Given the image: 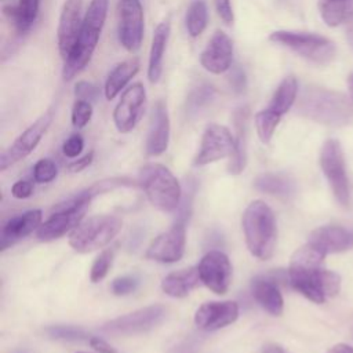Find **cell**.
<instances>
[{"label":"cell","mask_w":353,"mask_h":353,"mask_svg":"<svg viewBox=\"0 0 353 353\" xmlns=\"http://www.w3.org/2000/svg\"><path fill=\"white\" fill-rule=\"evenodd\" d=\"M17 6H18V19L14 26L17 28L18 33H25L32 28V25L37 18L40 0H18Z\"/></svg>","instance_id":"obj_33"},{"label":"cell","mask_w":353,"mask_h":353,"mask_svg":"<svg viewBox=\"0 0 353 353\" xmlns=\"http://www.w3.org/2000/svg\"><path fill=\"white\" fill-rule=\"evenodd\" d=\"M92 159H94V152L91 150V152H88L87 154H84L83 157H80V159L72 161V163L68 165V168H69V171H72V172H80V171H83L84 168H87V167L92 163Z\"/></svg>","instance_id":"obj_45"},{"label":"cell","mask_w":353,"mask_h":353,"mask_svg":"<svg viewBox=\"0 0 353 353\" xmlns=\"http://www.w3.org/2000/svg\"><path fill=\"white\" fill-rule=\"evenodd\" d=\"M186 244V226L185 219H179L171 229L160 233L152 240L146 250V258L161 262L172 263L183 256Z\"/></svg>","instance_id":"obj_15"},{"label":"cell","mask_w":353,"mask_h":353,"mask_svg":"<svg viewBox=\"0 0 353 353\" xmlns=\"http://www.w3.org/2000/svg\"><path fill=\"white\" fill-rule=\"evenodd\" d=\"M230 79V84L233 87V90L236 92H243L245 90V85H247V79H245V74L243 72L241 68H234L229 76Z\"/></svg>","instance_id":"obj_44"},{"label":"cell","mask_w":353,"mask_h":353,"mask_svg":"<svg viewBox=\"0 0 353 353\" xmlns=\"http://www.w3.org/2000/svg\"><path fill=\"white\" fill-rule=\"evenodd\" d=\"M214 97V90L212 87L208 85H203V87H197L189 97V106L192 109H200L201 106H204L205 103H208Z\"/></svg>","instance_id":"obj_40"},{"label":"cell","mask_w":353,"mask_h":353,"mask_svg":"<svg viewBox=\"0 0 353 353\" xmlns=\"http://www.w3.org/2000/svg\"><path fill=\"white\" fill-rule=\"evenodd\" d=\"M165 314L167 309L163 305H150L108 321L102 330L116 335H137L159 325Z\"/></svg>","instance_id":"obj_10"},{"label":"cell","mask_w":353,"mask_h":353,"mask_svg":"<svg viewBox=\"0 0 353 353\" xmlns=\"http://www.w3.org/2000/svg\"><path fill=\"white\" fill-rule=\"evenodd\" d=\"M269 40L290 48L299 57L317 65H327L335 57L334 43L330 39L316 33L274 30L270 33Z\"/></svg>","instance_id":"obj_7"},{"label":"cell","mask_w":353,"mask_h":353,"mask_svg":"<svg viewBox=\"0 0 353 353\" xmlns=\"http://www.w3.org/2000/svg\"><path fill=\"white\" fill-rule=\"evenodd\" d=\"M248 124H250V108L240 106L233 113L234 125V153L229 161V172L239 175L247 165V148H248Z\"/></svg>","instance_id":"obj_23"},{"label":"cell","mask_w":353,"mask_h":353,"mask_svg":"<svg viewBox=\"0 0 353 353\" xmlns=\"http://www.w3.org/2000/svg\"><path fill=\"white\" fill-rule=\"evenodd\" d=\"M92 103L88 101L76 99L72 108V124L76 128L85 127L92 117Z\"/></svg>","instance_id":"obj_36"},{"label":"cell","mask_w":353,"mask_h":353,"mask_svg":"<svg viewBox=\"0 0 353 353\" xmlns=\"http://www.w3.org/2000/svg\"><path fill=\"white\" fill-rule=\"evenodd\" d=\"M254 299L272 316H280L284 309L283 295L277 284L265 276H256L251 281Z\"/></svg>","instance_id":"obj_24"},{"label":"cell","mask_w":353,"mask_h":353,"mask_svg":"<svg viewBox=\"0 0 353 353\" xmlns=\"http://www.w3.org/2000/svg\"><path fill=\"white\" fill-rule=\"evenodd\" d=\"M346 37H347L350 46L353 47V11H350V14L347 15V19H346Z\"/></svg>","instance_id":"obj_47"},{"label":"cell","mask_w":353,"mask_h":353,"mask_svg":"<svg viewBox=\"0 0 353 353\" xmlns=\"http://www.w3.org/2000/svg\"><path fill=\"white\" fill-rule=\"evenodd\" d=\"M77 353H84V352H77Z\"/></svg>","instance_id":"obj_51"},{"label":"cell","mask_w":353,"mask_h":353,"mask_svg":"<svg viewBox=\"0 0 353 353\" xmlns=\"http://www.w3.org/2000/svg\"><path fill=\"white\" fill-rule=\"evenodd\" d=\"M327 353H353V347L346 343H336Z\"/></svg>","instance_id":"obj_48"},{"label":"cell","mask_w":353,"mask_h":353,"mask_svg":"<svg viewBox=\"0 0 353 353\" xmlns=\"http://www.w3.org/2000/svg\"><path fill=\"white\" fill-rule=\"evenodd\" d=\"M91 200L92 199L80 192L79 194L68 199L65 203L58 204L51 216L37 229V239L41 241H52L62 237L68 232H72L84 219Z\"/></svg>","instance_id":"obj_8"},{"label":"cell","mask_w":353,"mask_h":353,"mask_svg":"<svg viewBox=\"0 0 353 353\" xmlns=\"http://www.w3.org/2000/svg\"><path fill=\"white\" fill-rule=\"evenodd\" d=\"M233 41L223 30H216L200 54L201 66L212 73L222 74L232 68Z\"/></svg>","instance_id":"obj_18"},{"label":"cell","mask_w":353,"mask_h":353,"mask_svg":"<svg viewBox=\"0 0 353 353\" xmlns=\"http://www.w3.org/2000/svg\"><path fill=\"white\" fill-rule=\"evenodd\" d=\"M347 85H349V92H350V99L353 102V73L347 79Z\"/></svg>","instance_id":"obj_50"},{"label":"cell","mask_w":353,"mask_h":353,"mask_svg":"<svg viewBox=\"0 0 353 353\" xmlns=\"http://www.w3.org/2000/svg\"><path fill=\"white\" fill-rule=\"evenodd\" d=\"M254 186L259 192L279 197H288L294 192L292 181L283 174L274 172H265L258 175L254 181Z\"/></svg>","instance_id":"obj_29"},{"label":"cell","mask_w":353,"mask_h":353,"mask_svg":"<svg viewBox=\"0 0 353 353\" xmlns=\"http://www.w3.org/2000/svg\"><path fill=\"white\" fill-rule=\"evenodd\" d=\"M307 243L325 255L342 252L353 247V230L334 225L320 226L309 234Z\"/></svg>","instance_id":"obj_22"},{"label":"cell","mask_w":353,"mask_h":353,"mask_svg":"<svg viewBox=\"0 0 353 353\" xmlns=\"http://www.w3.org/2000/svg\"><path fill=\"white\" fill-rule=\"evenodd\" d=\"M280 119H281L280 114H277L276 112H273L268 108L255 113V116H254L255 130H256L258 138L261 139L262 143L268 145L272 141L273 134L280 123Z\"/></svg>","instance_id":"obj_32"},{"label":"cell","mask_w":353,"mask_h":353,"mask_svg":"<svg viewBox=\"0 0 353 353\" xmlns=\"http://www.w3.org/2000/svg\"><path fill=\"white\" fill-rule=\"evenodd\" d=\"M214 4H215V10H216L219 18L226 25H232L234 21L232 1L230 0H214Z\"/></svg>","instance_id":"obj_42"},{"label":"cell","mask_w":353,"mask_h":353,"mask_svg":"<svg viewBox=\"0 0 353 353\" xmlns=\"http://www.w3.org/2000/svg\"><path fill=\"white\" fill-rule=\"evenodd\" d=\"M241 226L248 251L258 259L272 258L277 241L276 218L262 200L251 201L241 216Z\"/></svg>","instance_id":"obj_4"},{"label":"cell","mask_w":353,"mask_h":353,"mask_svg":"<svg viewBox=\"0 0 353 353\" xmlns=\"http://www.w3.org/2000/svg\"><path fill=\"white\" fill-rule=\"evenodd\" d=\"M58 168L51 159H40L33 167V178L37 183H48L55 179Z\"/></svg>","instance_id":"obj_37"},{"label":"cell","mask_w":353,"mask_h":353,"mask_svg":"<svg viewBox=\"0 0 353 353\" xmlns=\"http://www.w3.org/2000/svg\"><path fill=\"white\" fill-rule=\"evenodd\" d=\"M324 258V252L306 243L292 254L287 272L291 287L314 303H324L341 290L339 274L323 268Z\"/></svg>","instance_id":"obj_1"},{"label":"cell","mask_w":353,"mask_h":353,"mask_svg":"<svg viewBox=\"0 0 353 353\" xmlns=\"http://www.w3.org/2000/svg\"><path fill=\"white\" fill-rule=\"evenodd\" d=\"M139 61L137 58H131L117 63L106 77L103 92L106 99H114L121 91L125 90L130 80L138 73Z\"/></svg>","instance_id":"obj_27"},{"label":"cell","mask_w":353,"mask_h":353,"mask_svg":"<svg viewBox=\"0 0 353 353\" xmlns=\"http://www.w3.org/2000/svg\"><path fill=\"white\" fill-rule=\"evenodd\" d=\"M46 331L51 338H55V339L80 341V339L91 338V336H88V334L84 330L73 327V325H52V327H48Z\"/></svg>","instance_id":"obj_35"},{"label":"cell","mask_w":353,"mask_h":353,"mask_svg":"<svg viewBox=\"0 0 353 353\" xmlns=\"http://www.w3.org/2000/svg\"><path fill=\"white\" fill-rule=\"evenodd\" d=\"M123 221L110 214L92 215L83 219L69 234V245L81 254L108 245L121 230Z\"/></svg>","instance_id":"obj_6"},{"label":"cell","mask_w":353,"mask_h":353,"mask_svg":"<svg viewBox=\"0 0 353 353\" xmlns=\"http://www.w3.org/2000/svg\"><path fill=\"white\" fill-rule=\"evenodd\" d=\"M84 149V139L80 134H72L62 145V153L69 157L74 159L77 157Z\"/></svg>","instance_id":"obj_41"},{"label":"cell","mask_w":353,"mask_h":353,"mask_svg":"<svg viewBox=\"0 0 353 353\" xmlns=\"http://www.w3.org/2000/svg\"><path fill=\"white\" fill-rule=\"evenodd\" d=\"M33 193V183L26 179L17 181L11 188V194L15 199H28Z\"/></svg>","instance_id":"obj_43"},{"label":"cell","mask_w":353,"mask_h":353,"mask_svg":"<svg viewBox=\"0 0 353 353\" xmlns=\"http://www.w3.org/2000/svg\"><path fill=\"white\" fill-rule=\"evenodd\" d=\"M239 317V305L234 301L205 302L194 313V324L203 331L221 330Z\"/></svg>","instance_id":"obj_19"},{"label":"cell","mask_w":353,"mask_h":353,"mask_svg":"<svg viewBox=\"0 0 353 353\" xmlns=\"http://www.w3.org/2000/svg\"><path fill=\"white\" fill-rule=\"evenodd\" d=\"M199 269L186 268L167 274L161 281V290L172 298H183L200 283Z\"/></svg>","instance_id":"obj_26"},{"label":"cell","mask_w":353,"mask_h":353,"mask_svg":"<svg viewBox=\"0 0 353 353\" xmlns=\"http://www.w3.org/2000/svg\"><path fill=\"white\" fill-rule=\"evenodd\" d=\"M81 6L83 0H65L61 10L57 37L58 50L63 61L69 57L70 51L73 50L83 23Z\"/></svg>","instance_id":"obj_17"},{"label":"cell","mask_w":353,"mask_h":353,"mask_svg":"<svg viewBox=\"0 0 353 353\" xmlns=\"http://www.w3.org/2000/svg\"><path fill=\"white\" fill-rule=\"evenodd\" d=\"M170 32H171V25L168 19L161 21L153 32L152 46L149 51V62H148V79L152 84L157 83L161 77L163 59H164V52H165L167 41L170 37Z\"/></svg>","instance_id":"obj_25"},{"label":"cell","mask_w":353,"mask_h":353,"mask_svg":"<svg viewBox=\"0 0 353 353\" xmlns=\"http://www.w3.org/2000/svg\"><path fill=\"white\" fill-rule=\"evenodd\" d=\"M234 153V137L228 127L211 123L205 127L199 152L194 157V165H207L222 160L225 157H232Z\"/></svg>","instance_id":"obj_12"},{"label":"cell","mask_w":353,"mask_h":353,"mask_svg":"<svg viewBox=\"0 0 353 353\" xmlns=\"http://www.w3.org/2000/svg\"><path fill=\"white\" fill-rule=\"evenodd\" d=\"M201 283L215 294H225L232 281V265L226 254L218 250L207 252L197 265Z\"/></svg>","instance_id":"obj_16"},{"label":"cell","mask_w":353,"mask_h":353,"mask_svg":"<svg viewBox=\"0 0 353 353\" xmlns=\"http://www.w3.org/2000/svg\"><path fill=\"white\" fill-rule=\"evenodd\" d=\"M119 40L128 52H137L141 48L145 18L139 0H119Z\"/></svg>","instance_id":"obj_13"},{"label":"cell","mask_w":353,"mask_h":353,"mask_svg":"<svg viewBox=\"0 0 353 353\" xmlns=\"http://www.w3.org/2000/svg\"><path fill=\"white\" fill-rule=\"evenodd\" d=\"M109 0H91L83 17V23L74 47L69 57L63 61V80H72L90 63L106 21Z\"/></svg>","instance_id":"obj_3"},{"label":"cell","mask_w":353,"mask_h":353,"mask_svg":"<svg viewBox=\"0 0 353 353\" xmlns=\"http://www.w3.org/2000/svg\"><path fill=\"white\" fill-rule=\"evenodd\" d=\"M261 353H285V350L280 346V345H276V343H266L263 347H262V352Z\"/></svg>","instance_id":"obj_49"},{"label":"cell","mask_w":353,"mask_h":353,"mask_svg":"<svg viewBox=\"0 0 353 353\" xmlns=\"http://www.w3.org/2000/svg\"><path fill=\"white\" fill-rule=\"evenodd\" d=\"M74 97L76 99H81V101H88V102H94L98 98V87L87 80H80L74 84Z\"/></svg>","instance_id":"obj_39"},{"label":"cell","mask_w":353,"mask_h":353,"mask_svg":"<svg viewBox=\"0 0 353 353\" xmlns=\"http://www.w3.org/2000/svg\"><path fill=\"white\" fill-rule=\"evenodd\" d=\"M146 103V90L142 83L127 87L113 110V121L119 132L127 134L135 128L141 120Z\"/></svg>","instance_id":"obj_14"},{"label":"cell","mask_w":353,"mask_h":353,"mask_svg":"<svg viewBox=\"0 0 353 353\" xmlns=\"http://www.w3.org/2000/svg\"><path fill=\"white\" fill-rule=\"evenodd\" d=\"M113 255H114V250H103L94 261L91 270H90V280L92 283H99L101 280H103L109 272V268L112 265L113 261Z\"/></svg>","instance_id":"obj_34"},{"label":"cell","mask_w":353,"mask_h":353,"mask_svg":"<svg viewBox=\"0 0 353 353\" xmlns=\"http://www.w3.org/2000/svg\"><path fill=\"white\" fill-rule=\"evenodd\" d=\"M138 182L153 207L164 212H172L178 208L182 197L181 185L165 165L157 163L143 165Z\"/></svg>","instance_id":"obj_5"},{"label":"cell","mask_w":353,"mask_h":353,"mask_svg":"<svg viewBox=\"0 0 353 353\" xmlns=\"http://www.w3.org/2000/svg\"><path fill=\"white\" fill-rule=\"evenodd\" d=\"M51 121L52 110H48L30 124L21 135H18V138L0 156V171H6L8 167L29 156L47 132Z\"/></svg>","instance_id":"obj_11"},{"label":"cell","mask_w":353,"mask_h":353,"mask_svg":"<svg viewBox=\"0 0 353 353\" xmlns=\"http://www.w3.org/2000/svg\"><path fill=\"white\" fill-rule=\"evenodd\" d=\"M139 281L135 276H120L112 281V292L114 295H128L134 292L138 287Z\"/></svg>","instance_id":"obj_38"},{"label":"cell","mask_w":353,"mask_h":353,"mask_svg":"<svg viewBox=\"0 0 353 353\" xmlns=\"http://www.w3.org/2000/svg\"><path fill=\"white\" fill-rule=\"evenodd\" d=\"M170 142V116L163 99L154 102L150 110V121L146 137V153L149 156L163 154Z\"/></svg>","instance_id":"obj_20"},{"label":"cell","mask_w":353,"mask_h":353,"mask_svg":"<svg viewBox=\"0 0 353 353\" xmlns=\"http://www.w3.org/2000/svg\"><path fill=\"white\" fill-rule=\"evenodd\" d=\"M353 0H319V10L328 26H336L350 14Z\"/></svg>","instance_id":"obj_31"},{"label":"cell","mask_w":353,"mask_h":353,"mask_svg":"<svg viewBox=\"0 0 353 353\" xmlns=\"http://www.w3.org/2000/svg\"><path fill=\"white\" fill-rule=\"evenodd\" d=\"M208 23V8L204 0H190L186 17H185V25L186 30L190 37H199L207 28Z\"/></svg>","instance_id":"obj_30"},{"label":"cell","mask_w":353,"mask_h":353,"mask_svg":"<svg viewBox=\"0 0 353 353\" xmlns=\"http://www.w3.org/2000/svg\"><path fill=\"white\" fill-rule=\"evenodd\" d=\"M88 342H90V346L99 353H117L106 341H103L99 336H91Z\"/></svg>","instance_id":"obj_46"},{"label":"cell","mask_w":353,"mask_h":353,"mask_svg":"<svg viewBox=\"0 0 353 353\" xmlns=\"http://www.w3.org/2000/svg\"><path fill=\"white\" fill-rule=\"evenodd\" d=\"M320 167L325 175L335 199L347 207L352 200L350 182L346 172L343 150L336 139H327L320 150Z\"/></svg>","instance_id":"obj_9"},{"label":"cell","mask_w":353,"mask_h":353,"mask_svg":"<svg viewBox=\"0 0 353 353\" xmlns=\"http://www.w3.org/2000/svg\"><path fill=\"white\" fill-rule=\"evenodd\" d=\"M296 112L317 123L341 127L353 120V102L341 92L307 85L296 98Z\"/></svg>","instance_id":"obj_2"},{"label":"cell","mask_w":353,"mask_h":353,"mask_svg":"<svg viewBox=\"0 0 353 353\" xmlns=\"http://www.w3.org/2000/svg\"><path fill=\"white\" fill-rule=\"evenodd\" d=\"M298 98V81L294 76H287L277 85L273 97L269 102L268 109L276 112L277 114H285Z\"/></svg>","instance_id":"obj_28"},{"label":"cell","mask_w":353,"mask_h":353,"mask_svg":"<svg viewBox=\"0 0 353 353\" xmlns=\"http://www.w3.org/2000/svg\"><path fill=\"white\" fill-rule=\"evenodd\" d=\"M43 212L40 210H29L22 214L11 216L1 228L0 232V250L4 251L22 240L41 225Z\"/></svg>","instance_id":"obj_21"}]
</instances>
